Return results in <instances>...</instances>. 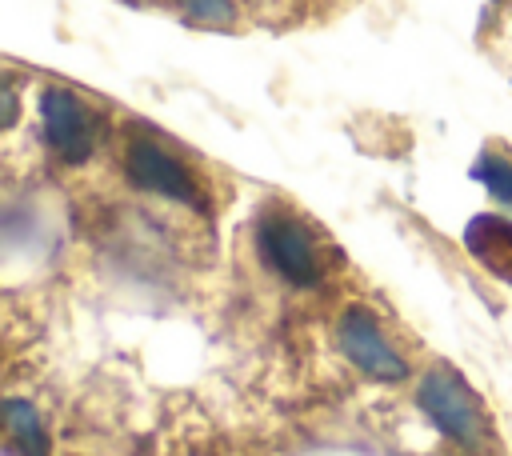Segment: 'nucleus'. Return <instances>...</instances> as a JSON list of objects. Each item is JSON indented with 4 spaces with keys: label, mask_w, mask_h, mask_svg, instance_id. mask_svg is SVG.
Instances as JSON below:
<instances>
[{
    "label": "nucleus",
    "mask_w": 512,
    "mask_h": 456,
    "mask_svg": "<svg viewBox=\"0 0 512 456\" xmlns=\"http://www.w3.org/2000/svg\"><path fill=\"white\" fill-rule=\"evenodd\" d=\"M4 428H8L12 444H16L24 456H48V432H44L40 412L32 408V400L8 396V400H4Z\"/></svg>",
    "instance_id": "7"
},
{
    "label": "nucleus",
    "mask_w": 512,
    "mask_h": 456,
    "mask_svg": "<svg viewBox=\"0 0 512 456\" xmlns=\"http://www.w3.org/2000/svg\"><path fill=\"white\" fill-rule=\"evenodd\" d=\"M336 344L340 352L372 380H384V384H400L408 380V364L404 356L388 344L380 320L364 308V304H348L340 312V324H336Z\"/></svg>",
    "instance_id": "3"
},
{
    "label": "nucleus",
    "mask_w": 512,
    "mask_h": 456,
    "mask_svg": "<svg viewBox=\"0 0 512 456\" xmlns=\"http://www.w3.org/2000/svg\"><path fill=\"white\" fill-rule=\"evenodd\" d=\"M464 244H468V252H472L488 272H496L500 280L512 284V220L492 216V212H480V216L468 220Z\"/></svg>",
    "instance_id": "6"
},
{
    "label": "nucleus",
    "mask_w": 512,
    "mask_h": 456,
    "mask_svg": "<svg viewBox=\"0 0 512 456\" xmlns=\"http://www.w3.org/2000/svg\"><path fill=\"white\" fill-rule=\"evenodd\" d=\"M256 244H260V256L268 260V268H276L288 284H296V288L320 284L316 244H312V236L304 232V224L296 216H288V212H260Z\"/></svg>",
    "instance_id": "2"
},
{
    "label": "nucleus",
    "mask_w": 512,
    "mask_h": 456,
    "mask_svg": "<svg viewBox=\"0 0 512 456\" xmlns=\"http://www.w3.org/2000/svg\"><path fill=\"white\" fill-rule=\"evenodd\" d=\"M40 128L48 148L64 164H84L96 152V124L92 112L80 104L76 92L68 88H44L40 92Z\"/></svg>",
    "instance_id": "4"
},
{
    "label": "nucleus",
    "mask_w": 512,
    "mask_h": 456,
    "mask_svg": "<svg viewBox=\"0 0 512 456\" xmlns=\"http://www.w3.org/2000/svg\"><path fill=\"white\" fill-rule=\"evenodd\" d=\"M124 176L140 192H152V196H164L176 204H196V196H200L196 176L168 148H160L152 140H132L124 148Z\"/></svg>",
    "instance_id": "5"
},
{
    "label": "nucleus",
    "mask_w": 512,
    "mask_h": 456,
    "mask_svg": "<svg viewBox=\"0 0 512 456\" xmlns=\"http://www.w3.org/2000/svg\"><path fill=\"white\" fill-rule=\"evenodd\" d=\"M472 180H480L488 188V196H496L500 204H512V160L484 148L476 160H472Z\"/></svg>",
    "instance_id": "8"
},
{
    "label": "nucleus",
    "mask_w": 512,
    "mask_h": 456,
    "mask_svg": "<svg viewBox=\"0 0 512 456\" xmlns=\"http://www.w3.org/2000/svg\"><path fill=\"white\" fill-rule=\"evenodd\" d=\"M0 96H4V124H16V92H12V88H4Z\"/></svg>",
    "instance_id": "10"
},
{
    "label": "nucleus",
    "mask_w": 512,
    "mask_h": 456,
    "mask_svg": "<svg viewBox=\"0 0 512 456\" xmlns=\"http://www.w3.org/2000/svg\"><path fill=\"white\" fill-rule=\"evenodd\" d=\"M180 8L200 24H232V0H180Z\"/></svg>",
    "instance_id": "9"
},
{
    "label": "nucleus",
    "mask_w": 512,
    "mask_h": 456,
    "mask_svg": "<svg viewBox=\"0 0 512 456\" xmlns=\"http://www.w3.org/2000/svg\"><path fill=\"white\" fill-rule=\"evenodd\" d=\"M416 404L460 448H480L488 440L484 404H480V396L468 388V380L456 368H448V364L428 368L420 376V384H416Z\"/></svg>",
    "instance_id": "1"
}]
</instances>
